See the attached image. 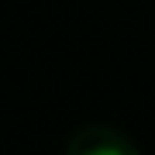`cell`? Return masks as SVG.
<instances>
[{
	"label": "cell",
	"mask_w": 155,
	"mask_h": 155,
	"mask_svg": "<svg viewBox=\"0 0 155 155\" xmlns=\"http://www.w3.org/2000/svg\"><path fill=\"white\" fill-rule=\"evenodd\" d=\"M66 155H141V152L124 131L107 127V124H90L69 138Z\"/></svg>",
	"instance_id": "cell-1"
}]
</instances>
